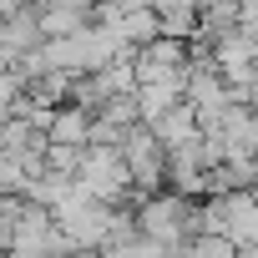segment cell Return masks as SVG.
Masks as SVG:
<instances>
[{"mask_svg": "<svg viewBox=\"0 0 258 258\" xmlns=\"http://www.w3.org/2000/svg\"><path fill=\"white\" fill-rule=\"evenodd\" d=\"M121 162H126V172H132V187L147 198V192H157L162 182H167V142L152 132V121H137L132 132L121 137Z\"/></svg>", "mask_w": 258, "mask_h": 258, "instance_id": "6da1fadb", "label": "cell"}, {"mask_svg": "<svg viewBox=\"0 0 258 258\" xmlns=\"http://www.w3.org/2000/svg\"><path fill=\"white\" fill-rule=\"evenodd\" d=\"M76 187L86 198H96V203H111V208H121L126 198L137 192L132 187V172H126V162H121L116 147H86V162L76 172Z\"/></svg>", "mask_w": 258, "mask_h": 258, "instance_id": "7a4b0ae2", "label": "cell"}, {"mask_svg": "<svg viewBox=\"0 0 258 258\" xmlns=\"http://www.w3.org/2000/svg\"><path fill=\"white\" fill-rule=\"evenodd\" d=\"M46 137L56 142V147H91V111H81V106H56L51 111V121H46Z\"/></svg>", "mask_w": 258, "mask_h": 258, "instance_id": "3957f363", "label": "cell"}, {"mask_svg": "<svg viewBox=\"0 0 258 258\" xmlns=\"http://www.w3.org/2000/svg\"><path fill=\"white\" fill-rule=\"evenodd\" d=\"M253 192H258V152H253Z\"/></svg>", "mask_w": 258, "mask_h": 258, "instance_id": "277c9868", "label": "cell"}, {"mask_svg": "<svg viewBox=\"0 0 258 258\" xmlns=\"http://www.w3.org/2000/svg\"><path fill=\"white\" fill-rule=\"evenodd\" d=\"M81 258H101V253H81Z\"/></svg>", "mask_w": 258, "mask_h": 258, "instance_id": "5b68a950", "label": "cell"}]
</instances>
